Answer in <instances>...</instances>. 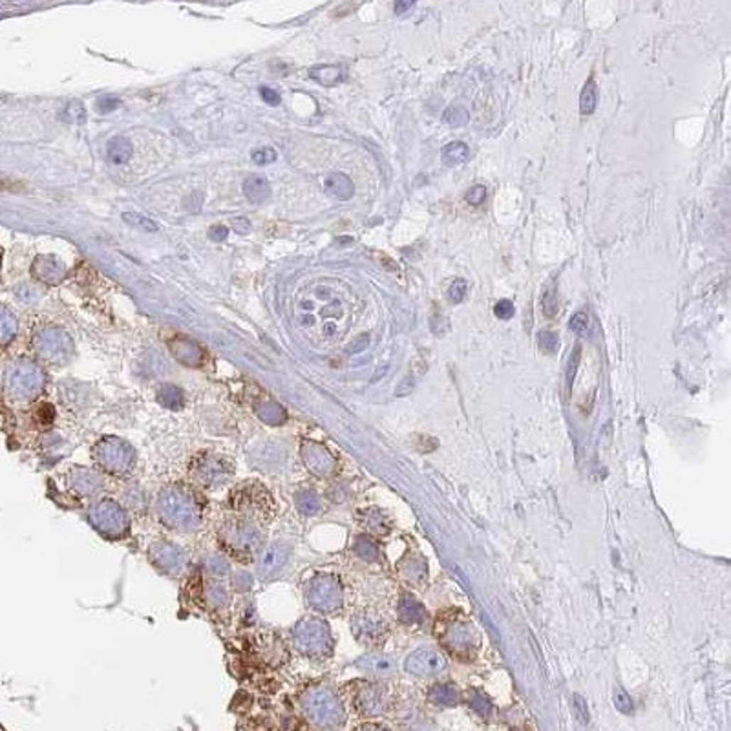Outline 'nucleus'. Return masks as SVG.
<instances>
[{"mask_svg":"<svg viewBox=\"0 0 731 731\" xmlns=\"http://www.w3.org/2000/svg\"><path fill=\"white\" fill-rule=\"evenodd\" d=\"M227 509L218 531L220 545L239 561L253 560L264 551L267 526L274 519V497L264 484L249 481L232 490Z\"/></svg>","mask_w":731,"mask_h":731,"instance_id":"1","label":"nucleus"},{"mask_svg":"<svg viewBox=\"0 0 731 731\" xmlns=\"http://www.w3.org/2000/svg\"><path fill=\"white\" fill-rule=\"evenodd\" d=\"M205 514V501L196 487L175 483L161 490L158 497V516L163 525L174 532L188 534L200 529Z\"/></svg>","mask_w":731,"mask_h":731,"instance_id":"2","label":"nucleus"},{"mask_svg":"<svg viewBox=\"0 0 731 731\" xmlns=\"http://www.w3.org/2000/svg\"><path fill=\"white\" fill-rule=\"evenodd\" d=\"M92 457L99 470L114 477L129 475L136 466V452L132 446L117 437H103L92 450Z\"/></svg>","mask_w":731,"mask_h":731,"instance_id":"3","label":"nucleus"},{"mask_svg":"<svg viewBox=\"0 0 731 731\" xmlns=\"http://www.w3.org/2000/svg\"><path fill=\"white\" fill-rule=\"evenodd\" d=\"M188 474L196 484L203 488H218L232 477L234 465L225 455L212 452H201L190 462Z\"/></svg>","mask_w":731,"mask_h":731,"instance_id":"4","label":"nucleus"},{"mask_svg":"<svg viewBox=\"0 0 731 731\" xmlns=\"http://www.w3.org/2000/svg\"><path fill=\"white\" fill-rule=\"evenodd\" d=\"M302 710L318 727H335L344 720L342 705L327 689H309L302 697Z\"/></svg>","mask_w":731,"mask_h":731,"instance_id":"5","label":"nucleus"},{"mask_svg":"<svg viewBox=\"0 0 731 731\" xmlns=\"http://www.w3.org/2000/svg\"><path fill=\"white\" fill-rule=\"evenodd\" d=\"M92 526L108 539H121L129 534L130 521L123 507L114 499H101L88 512Z\"/></svg>","mask_w":731,"mask_h":731,"instance_id":"6","label":"nucleus"},{"mask_svg":"<svg viewBox=\"0 0 731 731\" xmlns=\"http://www.w3.org/2000/svg\"><path fill=\"white\" fill-rule=\"evenodd\" d=\"M293 641L296 649L308 656H322L330 651L327 627L318 620L300 622L293 631Z\"/></svg>","mask_w":731,"mask_h":731,"instance_id":"7","label":"nucleus"},{"mask_svg":"<svg viewBox=\"0 0 731 731\" xmlns=\"http://www.w3.org/2000/svg\"><path fill=\"white\" fill-rule=\"evenodd\" d=\"M148 558L156 569L161 570L163 574L168 576H178L183 573L185 565H187V556L178 545L168 543V541H158L150 547Z\"/></svg>","mask_w":731,"mask_h":731,"instance_id":"8","label":"nucleus"},{"mask_svg":"<svg viewBox=\"0 0 731 731\" xmlns=\"http://www.w3.org/2000/svg\"><path fill=\"white\" fill-rule=\"evenodd\" d=\"M338 598L340 592L331 578H313L308 587V600L313 607L318 611H333L338 605Z\"/></svg>","mask_w":731,"mask_h":731,"instance_id":"9","label":"nucleus"},{"mask_svg":"<svg viewBox=\"0 0 731 731\" xmlns=\"http://www.w3.org/2000/svg\"><path fill=\"white\" fill-rule=\"evenodd\" d=\"M72 340L68 333L60 330H50L40 338V353L46 360L55 364L68 362L72 357Z\"/></svg>","mask_w":731,"mask_h":731,"instance_id":"10","label":"nucleus"},{"mask_svg":"<svg viewBox=\"0 0 731 731\" xmlns=\"http://www.w3.org/2000/svg\"><path fill=\"white\" fill-rule=\"evenodd\" d=\"M446 666L445 659L433 649H419L410 654L406 660V671L417 676H430L443 671Z\"/></svg>","mask_w":731,"mask_h":731,"instance_id":"11","label":"nucleus"},{"mask_svg":"<svg viewBox=\"0 0 731 731\" xmlns=\"http://www.w3.org/2000/svg\"><path fill=\"white\" fill-rule=\"evenodd\" d=\"M43 388V373L39 368H35L33 364H26L18 368V372L13 377V391L18 397L31 399L39 394Z\"/></svg>","mask_w":731,"mask_h":731,"instance_id":"12","label":"nucleus"},{"mask_svg":"<svg viewBox=\"0 0 731 731\" xmlns=\"http://www.w3.org/2000/svg\"><path fill=\"white\" fill-rule=\"evenodd\" d=\"M66 484H68L70 490L77 492L79 496H94L95 492L101 490L103 481H101V475L97 472L88 470V468H73L66 475Z\"/></svg>","mask_w":731,"mask_h":731,"instance_id":"13","label":"nucleus"},{"mask_svg":"<svg viewBox=\"0 0 731 731\" xmlns=\"http://www.w3.org/2000/svg\"><path fill=\"white\" fill-rule=\"evenodd\" d=\"M287 556H289V548H287L286 545H269V547L264 548V551L260 552V556H258V574H260L261 578L274 576V574L278 573L283 565H286Z\"/></svg>","mask_w":731,"mask_h":731,"instance_id":"14","label":"nucleus"},{"mask_svg":"<svg viewBox=\"0 0 731 731\" xmlns=\"http://www.w3.org/2000/svg\"><path fill=\"white\" fill-rule=\"evenodd\" d=\"M168 347H170L172 355L180 360L185 366H190V368H196L200 366L201 360H203V350L197 346L194 340L187 337H175L168 342Z\"/></svg>","mask_w":731,"mask_h":731,"instance_id":"15","label":"nucleus"},{"mask_svg":"<svg viewBox=\"0 0 731 731\" xmlns=\"http://www.w3.org/2000/svg\"><path fill=\"white\" fill-rule=\"evenodd\" d=\"M325 190L337 200H350L355 193V185L342 172H331L324 181Z\"/></svg>","mask_w":731,"mask_h":731,"instance_id":"16","label":"nucleus"},{"mask_svg":"<svg viewBox=\"0 0 731 731\" xmlns=\"http://www.w3.org/2000/svg\"><path fill=\"white\" fill-rule=\"evenodd\" d=\"M244 194L251 203H264L271 196V187L261 175H247L244 181Z\"/></svg>","mask_w":731,"mask_h":731,"instance_id":"17","label":"nucleus"},{"mask_svg":"<svg viewBox=\"0 0 731 731\" xmlns=\"http://www.w3.org/2000/svg\"><path fill=\"white\" fill-rule=\"evenodd\" d=\"M134 154V146L132 143L123 136L112 137L107 145V156L114 165H124L126 161L132 159Z\"/></svg>","mask_w":731,"mask_h":731,"instance_id":"18","label":"nucleus"},{"mask_svg":"<svg viewBox=\"0 0 731 731\" xmlns=\"http://www.w3.org/2000/svg\"><path fill=\"white\" fill-rule=\"evenodd\" d=\"M468 156H470V150H468V145L462 141L448 143L440 152V158H443L446 167H459L465 161H468Z\"/></svg>","mask_w":731,"mask_h":731,"instance_id":"19","label":"nucleus"},{"mask_svg":"<svg viewBox=\"0 0 731 731\" xmlns=\"http://www.w3.org/2000/svg\"><path fill=\"white\" fill-rule=\"evenodd\" d=\"M158 401L168 410H181L185 406V395L183 389L174 384H165L159 388Z\"/></svg>","mask_w":731,"mask_h":731,"instance_id":"20","label":"nucleus"},{"mask_svg":"<svg viewBox=\"0 0 731 731\" xmlns=\"http://www.w3.org/2000/svg\"><path fill=\"white\" fill-rule=\"evenodd\" d=\"M309 75L322 86H335L337 82L342 81V70H340V66H317V68H313L309 72Z\"/></svg>","mask_w":731,"mask_h":731,"instance_id":"21","label":"nucleus"},{"mask_svg":"<svg viewBox=\"0 0 731 731\" xmlns=\"http://www.w3.org/2000/svg\"><path fill=\"white\" fill-rule=\"evenodd\" d=\"M258 415L267 424H282L287 417L283 408L276 404V402H266V404L258 406Z\"/></svg>","mask_w":731,"mask_h":731,"instance_id":"22","label":"nucleus"},{"mask_svg":"<svg viewBox=\"0 0 731 731\" xmlns=\"http://www.w3.org/2000/svg\"><path fill=\"white\" fill-rule=\"evenodd\" d=\"M302 455H304L305 465L311 468L313 474H325V468H327L330 461H322V453L318 446L308 445L304 448V453H302Z\"/></svg>","mask_w":731,"mask_h":731,"instance_id":"23","label":"nucleus"},{"mask_svg":"<svg viewBox=\"0 0 731 731\" xmlns=\"http://www.w3.org/2000/svg\"><path fill=\"white\" fill-rule=\"evenodd\" d=\"M121 218H123L124 223H129L130 227H134V229H137V231H141V232H156L159 229L158 223L152 222V220L146 218V216H143V214L123 212Z\"/></svg>","mask_w":731,"mask_h":731,"instance_id":"24","label":"nucleus"},{"mask_svg":"<svg viewBox=\"0 0 731 731\" xmlns=\"http://www.w3.org/2000/svg\"><path fill=\"white\" fill-rule=\"evenodd\" d=\"M362 667H364V671L373 673V675H379V676H386L394 671V662L388 659H384V656H369V659L364 660Z\"/></svg>","mask_w":731,"mask_h":731,"instance_id":"25","label":"nucleus"},{"mask_svg":"<svg viewBox=\"0 0 731 731\" xmlns=\"http://www.w3.org/2000/svg\"><path fill=\"white\" fill-rule=\"evenodd\" d=\"M596 108V85L592 79L585 82L582 95H580V112L583 116H590Z\"/></svg>","mask_w":731,"mask_h":731,"instance_id":"26","label":"nucleus"},{"mask_svg":"<svg viewBox=\"0 0 731 731\" xmlns=\"http://www.w3.org/2000/svg\"><path fill=\"white\" fill-rule=\"evenodd\" d=\"M296 505H298V510L305 516H313V514L318 510V497L317 494L311 492V490H304L296 496Z\"/></svg>","mask_w":731,"mask_h":731,"instance_id":"27","label":"nucleus"},{"mask_svg":"<svg viewBox=\"0 0 731 731\" xmlns=\"http://www.w3.org/2000/svg\"><path fill=\"white\" fill-rule=\"evenodd\" d=\"M63 119L68 121V123H75V124L86 123L85 104L79 103V101H70V103L66 104L65 112H63Z\"/></svg>","mask_w":731,"mask_h":731,"instance_id":"28","label":"nucleus"},{"mask_svg":"<svg viewBox=\"0 0 731 731\" xmlns=\"http://www.w3.org/2000/svg\"><path fill=\"white\" fill-rule=\"evenodd\" d=\"M612 702H614V708L620 711V713H633V700H631V697H629L627 693L622 688H616L614 691H612Z\"/></svg>","mask_w":731,"mask_h":731,"instance_id":"29","label":"nucleus"},{"mask_svg":"<svg viewBox=\"0 0 731 731\" xmlns=\"http://www.w3.org/2000/svg\"><path fill=\"white\" fill-rule=\"evenodd\" d=\"M445 121L450 126H462L468 121V112L462 107H450L445 112Z\"/></svg>","mask_w":731,"mask_h":731,"instance_id":"30","label":"nucleus"},{"mask_svg":"<svg viewBox=\"0 0 731 731\" xmlns=\"http://www.w3.org/2000/svg\"><path fill=\"white\" fill-rule=\"evenodd\" d=\"M466 293H468V283H466L465 278L453 280V283L448 289V300L452 304H461L465 300Z\"/></svg>","mask_w":731,"mask_h":731,"instance_id":"31","label":"nucleus"},{"mask_svg":"<svg viewBox=\"0 0 731 731\" xmlns=\"http://www.w3.org/2000/svg\"><path fill=\"white\" fill-rule=\"evenodd\" d=\"M573 710H574V715H576V718L580 720L582 724H589L590 722V715H589V708H587V700L585 698L582 697V695H578V693H574L573 695Z\"/></svg>","mask_w":731,"mask_h":731,"instance_id":"32","label":"nucleus"},{"mask_svg":"<svg viewBox=\"0 0 731 731\" xmlns=\"http://www.w3.org/2000/svg\"><path fill=\"white\" fill-rule=\"evenodd\" d=\"M580 359H582V347L576 346L573 351V355L569 359V368H567V389H573L574 377H576L578 366H580Z\"/></svg>","mask_w":731,"mask_h":731,"instance_id":"33","label":"nucleus"},{"mask_svg":"<svg viewBox=\"0 0 731 731\" xmlns=\"http://www.w3.org/2000/svg\"><path fill=\"white\" fill-rule=\"evenodd\" d=\"M541 304H543V313L547 315L548 318H552L554 315H556L558 298H556V291H554V287H548L547 291L543 293V300H541Z\"/></svg>","mask_w":731,"mask_h":731,"instance_id":"34","label":"nucleus"},{"mask_svg":"<svg viewBox=\"0 0 731 731\" xmlns=\"http://www.w3.org/2000/svg\"><path fill=\"white\" fill-rule=\"evenodd\" d=\"M251 158L256 165H271V163L276 161V150L271 148V146H261V148L254 150Z\"/></svg>","mask_w":731,"mask_h":731,"instance_id":"35","label":"nucleus"},{"mask_svg":"<svg viewBox=\"0 0 731 731\" xmlns=\"http://www.w3.org/2000/svg\"><path fill=\"white\" fill-rule=\"evenodd\" d=\"M484 197H487V188H484L483 185H474V187H472L470 190L465 194L466 203H468V205H474V207L483 205Z\"/></svg>","mask_w":731,"mask_h":731,"instance_id":"36","label":"nucleus"},{"mask_svg":"<svg viewBox=\"0 0 731 731\" xmlns=\"http://www.w3.org/2000/svg\"><path fill=\"white\" fill-rule=\"evenodd\" d=\"M558 335L552 333V331H541L539 333V347L545 351V353H554L558 350Z\"/></svg>","mask_w":731,"mask_h":731,"instance_id":"37","label":"nucleus"},{"mask_svg":"<svg viewBox=\"0 0 731 731\" xmlns=\"http://www.w3.org/2000/svg\"><path fill=\"white\" fill-rule=\"evenodd\" d=\"M569 327H570V331H574V333L585 335L587 327H589V317H587V313H576V315L570 318Z\"/></svg>","mask_w":731,"mask_h":731,"instance_id":"38","label":"nucleus"},{"mask_svg":"<svg viewBox=\"0 0 731 731\" xmlns=\"http://www.w3.org/2000/svg\"><path fill=\"white\" fill-rule=\"evenodd\" d=\"M494 313H496V317L501 318V320H509L514 315V304L510 300H499L496 304V308H494Z\"/></svg>","mask_w":731,"mask_h":731,"instance_id":"39","label":"nucleus"},{"mask_svg":"<svg viewBox=\"0 0 731 731\" xmlns=\"http://www.w3.org/2000/svg\"><path fill=\"white\" fill-rule=\"evenodd\" d=\"M117 107H119V99L112 97V95H104V97H101L97 103H95V108H97V112H101V114H108V112L116 110Z\"/></svg>","mask_w":731,"mask_h":731,"instance_id":"40","label":"nucleus"},{"mask_svg":"<svg viewBox=\"0 0 731 731\" xmlns=\"http://www.w3.org/2000/svg\"><path fill=\"white\" fill-rule=\"evenodd\" d=\"M207 569H209V573L212 574V576H225L227 573H229V565L225 563V560H209L207 561Z\"/></svg>","mask_w":731,"mask_h":731,"instance_id":"41","label":"nucleus"},{"mask_svg":"<svg viewBox=\"0 0 731 731\" xmlns=\"http://www.w3.org/2000/svg\"><path fill=\"white\" fill-rule=\"evenodd\" d=\"M368 344H369V335L364 333V335H359V337H357L355 340H353V342L346 347V350H347V353H360V351H364L366 347H368Z\"/></svg>","mask_w":731,"mask_h":731,"instance_id":"42","label":"nucleus"},{"mask_svg":"<svg viewBox=\"0 0 731 731\" xmlns=\"http://www.w3.org/2000/svg\"><path fill=\"white\" fill-rule=\"evenodd\" d=\"M260 95H261V99H264V103L271 104V107H276V104H280V94L278 92H274L273 88L261 86Z\"/></svg>","mask_w":731,"mask_h":731,"instance_id":"43","label":"nucleus"},{"mask_svg":"<svg viewBox=\"0 0 731 731\" xmlns=\"http://www.w3.org/2000/svg\"><path fill=\"white\" fill-rule=\"evenodd\" d=\"M229 236V229L225 225H214L209 229V238L212 242H225Z\"/></svg>","mask_w":731,"mask_h":731,"instance_id":"44","label":"nucleus"},{"mask_svg":"<svg viewBox=\"0 0 731 731\" xmlns=\"http://www.w3.org/2000/svg\"><path fill=\"white\" fill-rule=\"evenodd\" d=\"M232 231L238 232V234H247L251 231V222L247 218H234L231 222Z\"/></svg>","mask_w":731,"mask_h":731,"instance_id":"45","label":"nucleus"},{"mask_svg":"<svg viewBox=\"0 0 731 731\" xmlns=\"http://www.w3.org/2000/svg\"><path fill=\"white\" fill-rule=\"evenodd\" d=\"M413 382H415L413 377H406V379H404V381H402L401 384H399L397 391H395V394H397V397H406V395H410L411 389H413Z\"/></svg>","mask_w":731,"mask_h":731,"instance_id":"46","label":"nucleus"},{"mask_svg":"<svg viewBox=\"0 0 731 731\" xmlns=\"http://www.w3.org/2000/svg\"><path fill=\"white\" fill-rule=\"evenodd\" d=\"M411 6H413V2H397L394 9H395V13L402 15V13H404V11H408V9H410Z\"/></svg>","mask_w":731,"mask_h":731,"instance_id":"47","label":"nucleus"},{"mask_svg":"<svg viewBox=\"0 0 731 731\" xmlns=\"http://www.w3.org/2000/svg\"><path fill=\"white\" fill-rule=\"evenodd\" d=\"M359 731H382V730H379V727H372V726H369V727H362V730H359Z\"/></svg>","mask_w":731,"mask_h":731,"instance_id":"48","label":"nucleus"}]
</instances>
